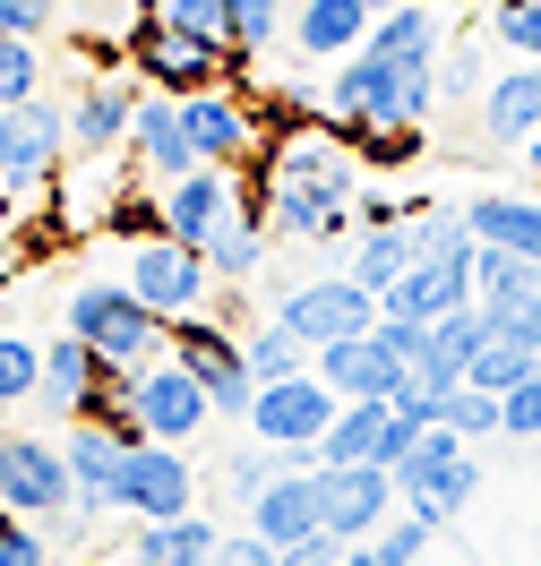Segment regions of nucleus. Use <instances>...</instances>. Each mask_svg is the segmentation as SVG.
Returning <instances> with one entry per match:
<instances>
[{
    "label": "nucleus",
    "mask_w": 541,
    "mask_h": 566,
    "mask_svg": "<svg viewBox=\"0 0 541 566\" xmlns=\"http://www.w3.org/2000/svg\"><path fill=\"white\" fill-rule=\"evenodd\" d=\"M335 412H344V395L326 387L319 369L310 378H284V387H258V403H250V438L258 447H292V455H319V438L335 429Z\"/></svg>",
    "instance_id": "obj_11"
},
{
    "label": "nucleus",
    "mask_w": 541,
    "mask_h": 566,
    "mask_svg": "<svg viewBox=\"0 0 541 566\" xmlns=\"http://www.w3.org/2000/svg\"><path fill=\"white\" fill-rule=\"evenodd\" d=\"M284 549L275 541H258V532H223V549H216V566H275Z\"/></svg>",
    "instance_id": "obj_44"
},
{
    "label": "nucleus",
    "mask_w": 541,
    "mask_h": 566,
    "mask_svg": "<svg viewBox=\"0 0 541 566\" xmlns=\"http://www.w3.org/2000/svg\"><path fill=\"white\" fill-rule=\"evenodd\" d=\"M267 241H275V232H267V207H241L232 214V223H223L216 241H207V266H216V283H250L258 275V258H267Z\"/></svg>",
    "instance_id": "obj_30"
},
{
    "label": "nucleus",
    "mask_w": 541,
    "mask_h": 566,
    "mask_svg": "<svg viewBox=\"0 0 541 566\" xmlns=\"http://www.w3.org/2000/svg\"><path fill=\"white\" fill-rule=\"evenodd\" d=\"M173 360H180V369H189L207 395H216V421H250V403H258L250 353H241V335H232L216 310H198V318L173 326Z\"/></svg>",
    "instance_id": "obj_8"
},
{
    "label": "nucleus",
    "mask_w": 541,
    "mask_h": 566,
    "mask_svg": "<svg viewBox=\"0 0 541 566\" xmlns=\"http://www.w3.org/2000/svg\"><path fill=\"white\" fill-rule=\"evenodd\" d=\"M507 438H541V378H524V387H507Z\"/></svg>",
    "instance_id": "obj_43"
},
{
    "label": "nucleus",
    "mask_w": 541,
    "mask_h": 566,
    "mask_svg": "<svg viewBox=\"0 0 541 566\" xmlns=\"http://www.w3.org/2000/svg\"><path fill=\"white\" fill-rule=\"evenodd\" d=\"M353 146L370 164H413V155H422V129H361Z\"/></svg>",
    "instance_id": "obj_42"
},
{
    "label": "nucleus",
    "mask_w": 541,
    "mask_h": 566,
    "mask_svg": "<svg viewBox=\"0 0 541 566\" xmlns=\"http://www.w3.org/2000/svg\"><path fill=\"white\" fill-rule=\"evenodd\" d=\"M472 301L490 310V326L524 318V310L541 301V266L516 258V249H481V258H472Z\"/></svg>",
    "instance_id": "obj_26"
},
{
    "label": "nucleus",
    "mask_w": 541,
    "mask_h": 566,
    "mask_svg": "<svg viewBox=\"0 0 541 566\" xmlns=\"http://www.w3.org/2000/svg\"><path fill=\"white\" fill-rule=\"evenodd\" d=\"M292 27V0H223V43L250 61V52H267V43Z\"/></svg>",
    "instance_id": "obj_32"
},
{
    "label": "nucleus",
    "mask_w": 541,
    "mask_h": 566,
    "mask_svg": "<svg viewBox=\"0 0 541 566\" xmlns=\"http://www.w3.org/2000/svg\"><path fill=\"white\" fill-rule=\"evenodd\" d=\"M481 86H490V70H481V52H465V43H456V52L438 61V95H481Z\"/></svg>",
    "instance_id": "obj_41"
},
{
    "label": "nucleus",
    "mask_w": 541,
    "mask_h": 566,
    "mask_svg": "<svg viewBox=\"0 0 541 566\" xmlns=\"http://www.w3.org/2000/svg\"><path fill=\"white\" fill-rule=\"evenodd\" d=\"M129 77H146L155 95H207V86H241V52L223 35H189V27H129Z\"/></svg>",
    "instance_id": "obj_4"
},
{
    "label": "nucleus",
    "mask_w": 541,
    "mask_h": 566,
    "mask_svg": "<svg viewBox=\"0 0 541 566\" xmlns=\"http://www.w3.org/2000/svg\"><path fill=\"white\" fill-rule=\"evenodd\" d=\"M275 326H292L310 353L344 344V335H370L378 326V292H361L353 275H319V283H292L275 301Z\"/></svg>",
    "instance_id": "obj_13"
},
{
    "label": "nucleus",
    "mask_w": 541,
    "mask_h": 566,
    "mask_svg": "<svg viewBox=\"0 0 541 566\" xmlns=\"http://www.w3.org/2000/svg\"><path fill=\"white\" fill-rule=\"evenodd\" d=\"M413 241H422V258L378 292V318L438 326L456 310H472V258H481V241H472L465 207H422L413 214Z\"/></svg>",
    "instance_id": "obj_2"
},
{
    "label": "nucleus",
    "mask_w": 541,
    "mask_h": 566,
    "mask_svg": "<svg viewBox=\"0 0 541 566\" xmlns=\"http://www.w3.org/2000/svg\"><path fill=\"white\" fill-rule=\"evenodd\" d=\"M490 35L516 61H541V0H490Z\"/></svg>",
    "instance_id": "obj_37"
},
{
    "label": "nucleus",
    "mask_w": 541,
    "mask_h": 566,
    "mask_svg": "<svg viewBox=\"0 0 541 566\" xmlns=\"http://www.w3.org/2000/svg\"><path fill=\"white\" fill-rule=\"evenodd\" d=\"M223 532L207 515H173V524H138L129 532V566H216Z\"/></svg>",
    "instance_id": "obj_28"
},
{
    "label": "nucleus",
    "mask_w": 541,
    "mask_h": 566,
    "mask_svg": "<svg viewBox=\"0 0 541 566\" xmlns=\"http://www.w3.org/2000/svg\"><path fill=\"white\" fill-rule=\"evenodd\" d=\"M0 515H27V524L77 515V481H70L61 438H43V429H0Z\"/></svg>",
    "instance_id": "obj_5"
},
{
    "label": "nucleus",
    "mask_w": 541,
    "mask_h": 566,
    "mask_svg": "<svg viewBox=\"0 0 541 566\" xmlns=\"http://www.w3.org/2000/svg\"><path fill=\"white\" fill-rule=\"evenodd\" d=\"M524 164H533V180H541V138H533V146H524Z\"/></svg>",
    "instance_id": "obj_46"
},
{
    "label": "nucleus",
    "mask_w": 541,
    "mask_h": 566,
    "mask_svg": "<svg viewBox=\"0 0 541 566\" xmlns=\"http://www.w3.org/2000/svg\"><path fill=\"white\" fill-rule=\"evenodd\" d=\"M61 326H70L86 353L104 360V369H146V360L173 353V326L146 310L129 283H70V301H61Z\"/></svg>",
    "instance_id": "obj_3"
},
{
    "label": "nucleus",
    "mask_w": 541,
    "mask_h": 566,
    "mask_svg": "<svg viewBox=\"0 0 541 566\" xmlns=\"http://www.w3.org/2000/svg\"><path fill=\"white\" fill-rule=\"evenodd\" d=\"M413 438H422V429L404 421L396 403H344L335 429L319 438V463H387V472H396Z\"/></svg>",
    "instance_id": "obj_18"
},
{
    "label": "nucleus",
    "mask_w": 541,
    "mask_h": 566,
    "mask_svg": "<svg viewBox=\"0 0 541 566\" xmlns=\"http://www.w3.org/2000/svg\"><path fill=\"white\" fill-rule=\"evenodd\" d=\"M438 429H456V438H490V429H507V403L490 387H447V403H438Z\"/></svg>",
    "instance_id": "obj_35"
},
{
    "label": "nucleus",
    "mask_w": 541,
    "mask_h": 566,
    "mask_svg": "<svg viewBox=\"0 0 541 566\" xmlns=\"http://www.w3.org/2000/svg\"><path fill=\"white\" fill-rule=\"evenodd\" d=\"M138 18H155V27H189V35H223V0H138Z\"/></svg>",
    "instance_id": "obj_38"
},
{
    "label": "nucleus",
    "mask_w": 541,
    "mask_h": 566,
    "mask_svg": "<svg viewBox=\"0 0 541 566\" xmlns=\"http://www.w3.org/2000/svg\"><path fill=\"white\" fill-rule=\"evenodd\" d=\"M52 18H61L52 0H0V35H27V43H43V35H52Z\"/></svg>",
    "instance_id": "obj_40"
},
{
    "label": "nucleus",
    "mask_w": 541,
    "mask_h": 566,
    "mask_svg": "<svg viewBox=\"0 0 541 566\" xmlns=\"http://www.w3.org/2000/svg\"><path fill=\"white\" fill-rule=\"evenodd\" d=\"M35 95H43V52L27 35H0V112L35 104Z\"/></svg>",
    "instance_id": "obj_36"
},
{
    "label": "nucleus",
    "mask_w": 541,
    "mask_h": 566,
    "mask_svg": "<svg viewBox=\"0 0 541 566\" xmlns=\"http://www.w3.org/2000/svg\"><path fill=\"white\" fill-rule=\"evenodd\" d=\"M198 497V472H189V455L180 447H129V463H121V515H138V524H173V515H198L189 506Z\"/></svg>",
    "instance_id": "obj_14"
},
{
    "label": "nucleus",
    "mask_w": 541,
    "mask_h": 566,
    "mask_svg": "<svg viewBox=\"0 0 541 566\" xmlns=\"http://www.w3.org/2000/svg\"><path fill=\"white\" fill-rule=\"evenodd\" d=\"M129 155H138V164L164 180V189L198 172V155H189V129H180V95H155V86L138 95V120H129Z\"/></svg>",
    "instance_id": "obj_22"
},
{
    "label": "nucleus",
    "mask_w": 541,
    "mask_h": 566,
    "mask_svg": "<svg viewBox=\"0 0 541 566\" xmlns=\"http://www.w3.org/2000/svg\"><path fill=\"white\" fill-rule=\"evenodd\" d=\"M180 129H189V155L198 164H250L258 155V112L232 95V86H207V95H180Z\"/></svg>",
    "instance_id": "obj_16"
},
{
    "label": "nucleus",
    "mask_w": 541,
    "mask_h": 566,
    "mask_svg": "<svg viewBox=\"0 0 541 566\" xmlns=\"http://www.w3.org/2000/svg\"><path fill=\"white\" fill-rule=\"evenodd\" d=\"M0 318H9V292H0Z\"/></svg>",
    "instance_id": "obj_48"
},
{
    "label": "nucleus",
    "mask_w": 541,
    "mask_h": 566,
    "mask_svg": "<svg viewBox=\"0 0 541 566\" xmlns=\"http://www.w3.org/2000/svg\"><path fill=\"white\" fill-rule=\"evenodd\" d=\"M396 506L404 497H396V472H387V463H319V515H326V532H335L344 549L378 541Z\"/></svg>",
    "instance_id": "obj_12"
},
{
    "label": "nucleus",
    "mask_w": 541,
    "mask_h": 566,
    "mask_svg": "<svg viewBox=\"0 0 541 566\" xmlns=\"http://www.w3.org/2000/svg\"><path fill=\"white\" fill-rule=\"evenodd\" d=\"M413 258H422L413 223H370V232H353V266H344V275H353L361 292H387V283H396Z\"/></svg>",
    "instance_id": "obj_29"
},
{
    "label": "nucleus",
    "mask_w": 541,
    "mask_h": 566,
    "mask_svg": "<svg viewBox=\"0 0 541 566\" xmlns=\"http://www.w3.org/2000/svg\"><path fill=\"white\" fill-rule=\"evenodd\" d=\"M0 566H52V541L27 515H0Z\"/></svg>",
    "instance_id": "obj_39"
},
{
    "label": "nucleus",
    "mask_w": 541,
    "mask_h": 566,
    "mask_svg": "<svg viewBox=\"0 0 541 566\" xmlns=\"http://www.w3.org/2000/svg\"><path fill=\"white\" fill-rule=\"evenodd\" d=\"M481 129L490 138H541V61H516V70H499L490 86H481Z\"/></svg>",
    "instance_id": "obj_25"
},
{
    "label": "nucleus",
    "mask_w": 541,
    "mask_h": 566,
    "mask_svg": "<svg viewBox=\"0 0 541 566\" xmlns=\"http://www.w3.org/2000/svg\"><path fill=\"white\" fill-rule=\"evenodd\" d=\"M121 283H129V292H138V301H146L164 326L198 318V310L216 301V266H207V249H180L173 232L129 241V258H121Z\"/></svg>",
    "instance_id": "obj_7"
},
{
    "label": "nucleus",
    "mask_w": 541,
    "mask_h": 566,
    "mask_svg": "<svg viewBox=\"0 0 541 566\" xmlns=\"http://www.w3.org/2000/svg\"><path fill=\"white\" fill-rule=\"evenodd\" d=\"M70 164V112L61 104H9L0 112V189L27 198V189H52Z\"/></svg>",
    "instance_id": "obj_10"
},
{
    "label": "nucleus",
    "mask_w": 541,
    "mask_h": 566,
    "mask_svg": "<svg viewBox=\"0 0 541 566\" xmlns=\"http://www.w3.org/2000/svg\"><path fill=\"white\" fill-rule=\"evenodd\" d=\"M472 241L481 249H516V258H533L541 266V198H507V189H481L465 207Z\"/></svg>",
    "instance_id": "obj_27"
},
{
    "label": "nucleus",
    "mask_w": 541,
    "mask_h": 566,
    "mask_svg": "<svg viewBox=\"0 0 541 566\" xmlns=\"http://www.w3.org/2000/svg\"><path fill=\"white\" fill-rule=\"evenodd\" d=\"M472 490H481L472 438H456V429H422V438L404 447V463H396V497L413 506V515H430V524H456V515L472 506Z\"/></svg>",
    "instance_id": "obj_6"
},
{
    "label": "nucleus",
    "mask_w": 541,
    "mask_h": 566,
    "mask_svg": "<svg viewBox=\"0 0 541 566\" xmlns=\"http://www.w3.org/2000/svg\"><path fill=\"white\" fill-rule=\"evenodd\" d=\"M35 387H43V344L0 326V403H35Z\"/></svg>",
    "instance_id": "obj_34"
},
{
    "label": "nucleus",
    "mask_w": 541,
    "mask_h": 566,
    "mask_svg": "<svg viewBox=\"0 0 541 566\" xmlns=\"http://www.w3.org/2000/svg\"><path fill=\"white\" fill-rule=\"evenodd\" d=\"M361 9H370V18H387V9H396V0H361Z\"/></svg>",
    "instance_id": "obj_47"
},
{
    "label": "nucleus",
    "mask_w": 541,
    "mask_h": 566,
    "mask_svg": "<svg viewBox=\"0 0 541 566\" xmlns=\"http://www.w3.org/2000/svg\"><path fill=\"white\" fill-rule=\"evenodd\" d=\"M370 9L361 0H292V43L310 52V61H353L361 43H370Z\"/></svg>",
    "instance_id": "obj_24"
},
{
    "label": "nucleus",
    "mask_w": 541,
    "mask_h": 566,
    "mask_svg": "<svg viewBox=\"0 0 541 566\" xmlns=\"http://www.w3.org/2000/svg\"><path fill=\"white\" fill-rule=\"evenodd\" d=\"M524 378H533V344H524L516 326H490V344H481V360H472V387L507 395V387H524Z\"/></svg>",
    "instance_id": "obj_33"
},
{
    "label": "nucleus",
    "mask_w": 541,
    "mask_h": 566,
    "mask_svg": "<svg viewBox=\"0 0 541 566\" xmlns=\"http://www.w3.org/2000/svg\"><path fill=\"white\" fill-rule=\"evenodd\" d=\"M112 378H121V369H104V360L86 353L70 326H61V335L43 344V387H35V412H43V421H70V429H77L86 412H95V395H104Z\"/></svg>",
    "instance_id": "obj_17"
},
{
    "label": "nucleus",
    "mask_w": 541,
    "mask_h": 566,
    "mask_svg": "<svg viewBox=\"0 0 541 566\" xmlns=\"http://www.w3.org/2000/svg\"><path fill=\"white\" fill-rule=\"evenodd\" d=\"M61 455H70V481H77V515L121 506V463H129V438H121V429L77 421V429H61Z\"/></svg>",
    "instance_id": "obj_19"
},
{
    "label": "nucleus",
    "mask_w": 541,
    "mask_h": 566,
    "mask_svg": "<svg viewBox=\"0 0 541 566\" xmlns=\"http://www.w3.org/2000/svg\"><path fill=\"white\" fill-rule=\"evenodd\" d=\"M129 421H138V438H155V447H189L198 429L216 421V395L164 353V360H146V369H129Z\"/></svg>",
    "instance_id": "obj_9"
},
{
    "label": "nucleus",
    "mask_w": 541,
    "mask_h": 566,
    "mask_svg": "<svg viewBox=\"0 0 541 566\" xmlns=\"http://www.w3.org/2000/svg\"><path fill=\"white\" fill-rule=\"evenodd\" d=\"M138 95L146 86H129V77H86L70 104V155H112L138 120Z\"/></svg>",
    "instance_id": "obj_21"
},
{
    "label": "nucleus",
    "mask_w": 541,
    "mask_h": 566,
    "mask_svg": "<svg viewBox=\"0 0 541 566\" xmlns=\"http://www.w3.org/2000/svg\"><path fill=\"white\" fill-rule=\"evenodd\" d=\"M481 344H490V310L472 301V310H456V318H438V326H422V360H413V378L422 387H465L472 378V360H481Z\"/></svg>",
    "instance_id": "obj_20"
},
{
    "label": "nucleus",
    "mask_w": 541,
    "mask_h": 566,
    "mask_svg": "<svg viewBox=\"0 0 541 566\" xmlns=\"http://www.w3.org/2000/svg\"><path fill=\"white\" fill-rule=\"evenodd\" d=\"M275 566H344V541H335V532H310V541H292Z\"/></svg>",
    "instance_id": "obj_45"
},
{
    "label": "nucleus",
    "mask_w": 541,
    "mask_h": 566,
    "mask_svg": "<svg viewBox=\"0 0 541 566\" xmlns=\"http://www.w3.org/2000/svg\"><path fill=\"white\" fill-rule=\"evenodd\" d=\"M241 207H250L241 172H232V164H198L189 180H173V189H164V232H173L180 249H207Z\"/></svg>",
    "instance_id": "obj_15"
},
{
    "label": "nucleus",
    "mask_w": 541,
    "mask_h": 566,
    "mask_svg": "<svg viewBox=\"0 0 541 566\" xmlns=\"http://www.w3.org/2000/svg\"><path fill=\"white\" fill-rule=\"evenodd\" d=\"M438 104V0H396L353 61H335L326 77V112L335 129H422Z\"/></svg>",
    "instance_id": "obj_1"
},
{
    "label": "nucleus",
    "mask_w": 541,
    "mask_h": 566,
    "mask_svg": "<svg viewBox=\"0 0 541 566\" xmlns=\"http://www.w3.org/2000/svg\"><path fill=\"white\" fill-rule=\"evenodd\" d=\"M241 353H250V378H258V387H284V378H310V369H319V353H310L292 326H275V318L258 326V335H241Z\"/></svg>",
    "instance_id": "obj_31"
},
{
    "label": "nucleus",
    "mask_w": 541,
    "mask_h": 566,
    "mask_svg": "<svg viewBox=\"0 0 541 566\" xmlns=\"http://www.w3.org/2000/svg\"><path fill=\"white\" fill-rule=\"evenodd\" d=\"M250 532H258V541H275V549L326 532V515H319V472H284V481H267V490L250 497Z\"/></svg>",
    "instance_id": "obj_23"
}]
</instances>
